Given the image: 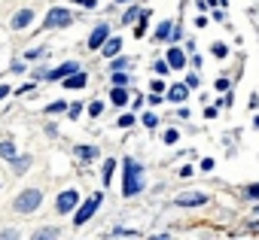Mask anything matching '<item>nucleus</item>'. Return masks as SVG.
Returning a JSON list of instances; mask_svg holds the SVG:
<instances>
[{
    "label": "nucleus",
    "instance_id": "5701e85b",
    "mask_svg": "<svg viewBox=\"0 0 259 240\" xmlns=\"http://www.w3.org/2000/svg\"><path fill=\"white\" fill-rule=\"evenodd\" d=\"M101 112H104V104H101V100H95V104L88 107V116H101Z\"/></svg>",
    "mask_w": 259,
    "mask_h": 240
},
{
    "label": "nucleus",
    "instance_id": "ddd939ff",
    "mask_svg": "<svg viewBox=\"0 0 259 240\" xmlns=\"http://www.w3.org/2000/svg\"><path fill=\"white\" fill-rule=\"evenodd\" d=\"M110 100H113L116 107H122V104H128V91H125V85H116L113 91H110Z\"/></svg>",
    "mask_w": 259,
    "mask_h": 240
},
{
    "label": "nucleus",
    "instance_id": "f3484780",
    "mask_svg": "<svg viewBox=\"0 0 259 240\" xmlns=\"http://www.w3.org/2000/svg\"><path fill=\"white\" fill-rule=\"evenodd\" d=\"M171 21H159V28H155V40H168L171 37Z\"/></svg>",
    "mask_w": 259,
    "mask_h": 240
},
{
    "label": "nucleus",
    "instance_id": "473e14b6",
    "mask_svg": "<svg viewBox=\"0 0 259 240\" xmlns=\"http://www.w3.org/2000/svg\"><path fill=\"white\" fill-rule=\"evenodd\" d=\"M213 55H217V58H226V46L217 43V46H213Z\"/></svg>",
    "mask_w": 259,
    "mask_h": 240
},
{
    "label": "nucleus",
    "instance_id": "a19ab883",
    "mask_svg": "<svg viewBox=\"0 0 259 240\" xmlns=\"http://www.w3.org/2000/svg\"><path fill=\"white\" fill-rule=\"evenodd\" d=\"M256 216H259V207H256Z\"/></svg>",
    "mask_w": 259,
    "mask_h": 240
},
{
    "label": "nucleus",
    "instance_id": "79ce46f5",
    "mask_svg": "<svg viewBox=\"0 0 259 240\" xmlns=\"http://www.w3.org/2000/svg\"><path fill=\"white\" fill-rule=\"evenodd\" d=\"M119 3H125V0H119Z\"/></svg>",
    "mask_w": 259,
    "mask_h": 240
},
{
    "label": "nucleus",
    "instance_id": "393cba45",
    "mask_svg": "<svg viewBox=\"0 0 259 240\" xmlns=\"http://www.w3.org/2000/svg\"><path fill=\"white\" fill-rule=\"evenodd\" d=\"M80 112H83V104H70V110H67V116H70V119H80Z\"/></svg>",
    "mask_w": 259,
    "mask_h": 240
},
{
    "label": "nucleus",
    "instance_id": "c85d7f7f",
    "mask_svg": "<svg viewBox=\"0 0 259 240\" xmlns=\"http://www.w3.org/2000/svg\"><path fill=\"white\" fill-rule=\"evenodd\" d=\"M143 13V9H128V13H125V18H122V21H134V18H138Z\"/></svg>",
    "mask_w": 259,
    "mask_h": 240
},
{
    "label": "nucleus",
    "instance_id": "f03ea898",
    "mask_svg": "<svg viewBox=\"0 0 259 240\" xmlns=\"http://www.w3.org/2000/svg\"><path fill=\"white\" fill-rule=\"evenodd\" d=\"M40 204H43V192H40V189H25V192L16 198L13 207H16V213H34Z\"/></svg>",
    "mask_w": 259,
    "mask_h": 240
},
{
    "label": "nucleus",
    "instance_id": "b1692460",
    "mask_svg": "<svg viewBox=\"0 0 259 240\" xmlns=\"http://www.w3.org/2000/svg\"><path fill=\"white\" fill-rule=\"evenodd\" d=\"M168 70H171V64H168V61H155V73H159V76H165Z\"/></svg>",
    "mask_w": 259,
    "mask_h": 240
},
{
    "label": "nucleus",
    "instance_id": "2f4dec72",
    "mask_svg": "<svg viewBox=\"0 0 259 240\" xmlns=\"http://www.w3.org/2000/svg\"><path fill=\"white\" fill-rule=\"evenodd\" d=\"M28 164H31V158H18V161H16V170L21 174V170H28Z\"/></svg>",
    "mask_w": 259,
    "mask_h": 240
},
{
    "label": "nucleus",
    "instance_id": "a878e982",
    "mask_svg": "<svg viewBox=\"0 0 259 240\" xmlns=\"http://www.w3.org/2000/svg\"><path fill=\"white\" fill-rule=\"evenodd\" d=\"M131 125H134V116H131V112H125V116L119 119V128H131Z\"/></svg>",
    "mask_w": 259,
    "mask_h": 240
},
{
    "label": "nucleus",
    "instance_id": "9d476101",
    "mask_svg": "<svg viewBox=\"0 0 259 240\" xmlns=\"http://www.w3.org/2000/svg\"><path fill=\"white\" fill-rule=\"evenodd\" d=\"M76 155H80V161L92 164V161H95V158H98L101 152H98V146H76Z\"/></svg>",
    "mask_w": 259,
    "mask_h": 240
},
{
    "label": "nucleus",
    "instance_id": "ea45409f",
    "mask_svg": "<svg viewBox=\"0 0 259 240\" xmlns=\"http://www.w3.org/2000/svg\"><path fill=\"white\" fill-rule=\"evenodd\" d=\"M6 95H9V85H0V100H3Z\"/></svg>",
    "mask_w": 259,
    "mask_h": 240
},
{
    "label": "nucleus",
    "instance_id": "bb28decb",
    "mask_svg": "<svg viewBox=\"0 0 259 240\" xmlns=\"http://www.w3.org/2000/svg\"><path fill=\"white\" fill-rule=\"evenodd\" d=\"M143 125H146V128H155V125H159V119H155L153 112H146V116H143Z\"/></svg>",
    "mask_w": 259,
    "mask_h": 240
},
{
    "label": "nucleus",
    "instance_id": "cd10ccee",
    "mask_svg": "<svg viewBox=\"0 0 259 240\" xmlns=\"http://www.w3.org/2000/svg\"><path fill=\"white\" fill-rule=\"evenodd\" d=\"M25 58H28V61H37V58H43V49H31V52L25 55Z\"/></svg>",
    "mask_w": 259,
    "mask_h": 240
},
{
    "label": "nucleus",
    "instance_id": "4c0bfd02",
    "mask_svg": "<svg viewBox=\"0 0 259 240\" xmlns=\"http://www.w3.org/2000/svg\"><path fill=\"white\" fill-rule=\"evenodd\" d=\"M247 195H250V198L256 201V198H259V186H250V189H247Z\"/></svg>",
    "mask_w": 259,
    "mask_h": 240
},
{
    "label": "nucleus",
    "instance_id": "7c9ffc66",
    "mask_svg": "<svg viewBox=\"0 0 259 240\" xmlns=\"http://www.w3.org/2000/svg\"><path fill=\"white\" fill-rule=\"evenodd\" d=\"M177 137H180L177 131H165V137H162V140H165V143H177Z\"/></svg>",
    "mask_w": 259,
    "mask_h": 240
},
{
    "label": "nucleus",
    "instance_id": "4be33fe9",
    "mask_svg": "<svg viewBox=\"0 0 259 240\" xmlns=\"http://www.w3.org/2000/svg\"><path fill=\"white\" fill-rule=\"evenodd\" d=\"M110 82H113V85H125V82H128V76L122 73V70H116V73H113V79H110Z\"/></svg>",
    "mask_w": 259,
    "mask_h": 240
},
{
    "label": "nucleus",
    "instance_id": "f8f14e48",
    "mask_svg": "<svg viewBox=\"0 0 259 240\" xmlns=\"http://www.w3.org/2000/svg\"><path fill=\"white\" fill-rule=\"evenodd\" d=\"M86 82H88V76H86V73H80V70L70 73V76H64V85H67V88H83Z\"/></svg>",
    "mask_w": 259,
    "mask_h": 240
},
{
    "label": "nucleus",
    "instance_id": "412c9836",
    "mask_svg": "<svg viewBox=\"0 0 259 240\" xmlns=\"http://www.w3.org/2000/svg\"><path fill=\"white\" fill-rule=\"evenodd\" d=\"M34 237H61V231L58 228H43V231H37Z\"/></svg>",
    "mask_w": 259,
    "mask_h": 240
},
{
    "label": "nucleus",
    "instance_id": "423d86ee",
    "mask_svg": "<svg viewBox=\"0 0 259 240\" xmlns=\"http://www.w3.org/2000/svg\"><path fill=\"white\" fill-rule=\"evenodd\" d=\"M180 207H201V204H207V198L201 195V192H183V195L177 198Z\"/></svg>",
    "mask_w": 259,
    "mask_h": 240
},
{
    "label": "nucleus",
    "instance_id": "aec40b11",
    "mask_svg": "<svg viewBox=\"0 0 259 240\" xmlns=\"http://www.w3.org/2000/svg\"><path fill=\"white\" fill-rule=\"evenodd\" d=\"M64 110H67L64 100H55V104H49V107H46V112H52V116H55V112H64Z\"/></svg>",
    "mask_w": 259,
    "mask_h": 240
},
{
    "label": "nucleus",
    "instance_id": "2eb2a0df",
    "mask_svg": "<svg viewBox=\"0 0 259 240\" xmlns=\"http://www.w3.org/2000/svg\"><path fill=\"white\" fill-rule=\"evenodd\" d=\"M186 95H189V85H174L171 91H168V97H171L174 104H180V100H186Z\"/></svg>",
    "mask_w": 259,
    "mask_h": 240
},
{
    "label": "nucleus",
    "instance_id": "39448f33",
    "mask_svg": "<svg viewBox=\"0 0 259 240\" xmlns=\"http://www.w3.org/2000/svg\"><path fill=\"white\" fill-rule=\"evenodd\" d=\"M76 204H80V195H76L73 189H67L58 195V201H55V207H58V213H73L76 210Z\"/></svg>",
    "mask_w": 259,
    "mask_h": 240
},
{
    "label": "nucleus",
    "instance_id": "20e7f679",
    "mask_svg": "<svg viewBox=\"0 0 259 240\" xmlns=\"http://www.w3.org/2000/svg\"><path fill=\"white\" fill-rule=\"evenodd\" d=\"M70 21H73V16L67 13V9L55 6V9H49V16H46V21H43V28H64V25H70Z\"/></svg>",
    "mask_w": 259,
    "mask_h": 240
},
{
    "label": "nucleus",
    "instance_id": "58836bf2",
    "mask_svg": "<svg viewBox=\"0 0 259 240\" xmlns=\"http://www.w3.org/2000/svg\"><path fill=\"white\" fill-rule=\"evenodd\" d=\"M73 3H80V6H86V9H92V6H95V0H73Z\"/></svg>",
    "mask_w": 259,
    "mask_h": 240
},
{
    "label": "nucleus",
    "instance_id": "4468645a",
    "mask_svg": "<svg viewBox=\"0 0 259 240\" xmlns=\"http://www.w3.org/2000/svg\"><path fill=\"white\" fill-rule=\"evenodd\" d=\"M0 158L16 161V143H13V140H3V143H0Z\"/></svg>",
    "mask_w": 259,
    "mask_h": 240
},
{
    "label": "nucleus",
    "instance_id": "a211bd4d",
    "mask_svg": "<svg viewBox=\"0 0 259 240\" xmlns=\"http://www.w3.org/2000/svg\"><path fill=\"white\" fill-rule=\"evenodd\" d=\"M113 170H116V161H113V158H107V161H104V182L113 179Z\"/></svg>",
    "mask_w": 259,
    "mask_h": 240
},
{
    "label": "nucleus",
    "instance_id": "f257e3e1",
    "mask_svg": "<svg viewBox=\"0 0 259 240\" xmlns=\"http://www.w3.org/2000/svg\"><path fill=\"white\" fill-rule=\"evenodd\" d=\"M122 167H125V179H122V195L125 198H134L143 192V164L134 161V158H125L122 161Z\"/></svg>",
    "mask_w": 259,
    "mask_h": 240
},
{
    "label": "nucleus",
    "instance_id": "9b49d317",
    "mask_svg": "<svg viewBox=\"0 0 259 240\" xmlns=\"http://www.w3.org/2000/svg\"><path fill=\"white\" fill-rule=\"evenodd\" d=\"M168 64H171V70H180V67L186 64V55H183V49H177V46H174V49L168 52Z\"/></svg>",
    "mask_w": 259,
    "mask_h": 240
},
{
    "label": "nucleus",
    "instance_id": "7ed1b4c3",
    "mask_svg": "<svg viewBox=\"0 0 259 240\" xmlns=\"http://www.w3.org/2000/svg\"><path fill=\"white\" fill-rule=\"evenodd\" d=\"M98 204H101V195H98V192H95V195H92V198H88V201L83 204L80 210L73 213V225H86V222H88V219H92V216H95V210H98Z\"/></svg>",
    "mask_w": 259,
    "mask_h": 240
},
{
    "label": "nucleus",
    "instance_id": "6e6552de",
    "mask_svg": "<svg viewBox=\"0 0 259 240\" xmlns=\"http://www.w3.org/2000/svg\"><path fill=\"white\" fill-rule=\"evenodd\" d=\"M80 67H76L73 61H67V64H61V67H55V70H46V79H64V76H70V73H76Z\"/></svg>",
    "mask_w": 259,
    "mask_h": 240
},
{
    "label": "nucleus",
    "instance_id": "c756f323",
    "mask_svg": "<svg viewBox=\"0 0 259 240\" xmlns=\"http://www.w3.org/2000/svg\"><path fill=\"white\" fill-rule=\"evenodd\" d=\"M186 85H189V88H198L201 82H198V76H195V73H189V76H186Z\"/></svg>",
    "mask_w": 259,
    "mask_h": 240
},
{
    "label": "nucleus",
    "instance_id": "0eeeda50",
    "mask_svg": "<svg viewBox=\"0 0 259 240\" xmlns=\"http://www.w3.org/2000/svg\"><path fill=\"white\" fill-rule=\"evenodd\" d=\"M107 37H110V28L107 25H98L92 31V37H88V49H101V46L107 43Z\"/></svg>",
    "mask_w": 259,
    "mask_h": 240
},
{
    "label": "nucleus",
    "instance_id": "6ab92c4d",
    "mask_svg": "<svg viewBox=\"0 0 259 240\" xmlns=\"http://www.w3.org/2000/svg\"><path fill=\"white\" fill-rule=\"evenodd\" d=\"M110 237H138V231H131V228H113Z\"/></svg>",
    "mask_w": 259,
    "mask_h": 240
},
{
    "label": "nucleus",
    "instance_id": "dca6fc26",
    "mask_svg": "<svg viewBox=\"0 0 259 240\" xmlns=\"http://www.w3.org/2000/svg\"><path fill=\"white\" fill-rule=\"evenodd\" d=\"M119 49H122V40H107L104 43V55H107V58H113V55H119Z\"/></svg>",
    "mask_w": 259,
    "mask_h": 240
},
{
    "label": "nucleus",
    "instance_id": "e433bc0d",
    "mask_svg": "<svg viewBox=\"0 0 259 240\" xmlns=\"http://www.w3.org/2000/svg\"><path fill=\"white\" fill-rule=\"evenodd\" d=\"M229 85H232V82H229V79H217V88H220V91H226Z\"/></svg>",
    "mask_w": 259,
    "mask_h": 240
},
{
    "label": "nucleus",
    "instance_id": "f704fd0d",
    "mask_svg": "<svg viewBox=\"0 0 259 240\" xmlns=\"http://www.w3.org/2000/svg\"><path fill=\"white\" fill-rule=\"evenodd\" d=\"M125 67H128V58H116L113 61V70H125Z\"/></svg>",
    "mask_w": 259,
    "mask_h": 240
},
{
    "label": "nucleus",
    "instance_id": "72a5a7b5",
    "mask_svg": "<svg viewBox=\"0 0 259 240\" xmlns=\"http://www.w3.org/2000/svg\"><path fill=\"white\" fill-rule=\"evenodd\" d=\"M180 37H183V28H171V37H168V40H171V43H177Z\"/></svg>",
    "mask_w": 259,
    "mask_h": 240
},
{
    "label": "nucleus",
    "instance_id": "1a4fd4ad",
    "mask_svg": "<svg viewBox=\"0 0 259 240\" xmlns=\"http://www.w3.org/2000/svg\"><path fill=\"white\" fill-rule=\"evenodd\" d=\"M31 18H34V9H18L13 16V31H21L25 25H31Z\"/></svg>",
    "mask_w": 259,
    "mask_h": 240
},
{
    "label": "nucleus",
    "instance_id": "c9c22d12",
    "mask_svg": "<svg viewBox=\"0 0 259 240\" xmlns=\"http://www.w3.org/2000/svg\"><path fill=\"white\" fill-rule=\"evenodd\" d=\"M153 91H155V95H162V91H165V82H159V79H155V82H153Z\"/></svg>",
    "mask_w": 259,
    "mask_h": 240
}]
</instances>
